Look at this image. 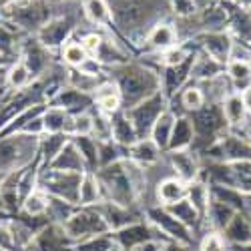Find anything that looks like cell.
<instances>
[{
	"label": "cell",
	"instance_id": "6da1fadb",
	"mask_svg": "<svg viewBox=\"0 0 251 251\" xmlns=\"http://www.w3.org/2000/svg\"><path fill=\"white\" fill-rule=\"evenodd\" d=\"M115 85L121 95V109L129 111L141 100L161 91V76L143 65H121L113 69Z\"/></svg>",
	"mask_w": 251,
	"mask_h": 251
},
{
	"label": "cell",
	"instance_id": "7a4b0ae2",
	"mask_svg": "<svg viewBox=\"0 0 251 251\" xmlns=\"http://www.w3.org/2000/svg\"><path fill=\"white\" fill-rule=\"evenodd\" d=\"M85 173H71V171H54L43 169L38 175V187L47 195L62 199L71 205H78V189Z\"/></svg>",
	"mask_w": 251,
	"mask_h": 251
},
{
	"label": "cell",
	"instance_id": "3957f363",
	"mask_svg": "<svg viewBox=\"0 0 251 251\" xmlns=\"http://www.w3.org/2000/svg\"><path fill=\"white\" fill-rule=\"evenodd\" d=\"M50 8L52 4L49 0H32L26 6H6L4 10H0V14L20 28L28 32H38L54 16Z\"/></svg>",
	"mask_w": 251,
	"mask_h": 251
},
{
	"label": "cell",
	"instance_id": "277c9868",
	"mask_svg": "<svg viewBox=\"0 0 251 251\" xmlns=\"http://www.w3.org/2000/svg\"><path fill=\"white\" fill-rule=\"evenodd\" d=\"M62 229H65V235L75 241H82L95 235H104L111 231L107 221L102 219V215L95 207H82L80 211H75L62 223Z\"/></svg>",
	"mask_w": 251,
	"mask_h": 251
},
{
	"label": "cell",
	"instance_id": "5b68a950",
	"mask_svg": "<svg viewBox=\"0 0 251 251\" xmlns=\"http://www.w3.org/2000/svg\"><path fill=\"white\" fill-rule=\"evenodd\" d=\"M40 137L28 135H12L4 141H0V171H16L25 163H28L38 147Z\"/></svg>",
	"mask_w": 251,
	"mask_h": 251
},
{
	"label": "cell",
	"instance_id": "8992f818",
	"mask_svg": "<svg viewBox=\"0 0 251 251\" xmlns=\"http://www.w3.org/2000/svg\"><path fill=\"white\" fill-rule=\"evenodd\" d=\"M167 102H169V100L165 99V95L161 91H157L155 95H151L145 100H141L139 104H135L133 109L125 111V113H127V117H129V121L133 123V127H135L139 139H147L149 137L155 121L161 117V113L167 111Z\"/></svg>",
	"mask_w": 251,
	"mask_h": 251
},
{
	"label": "cell",
	"instance_id": "52a82bcc",
	"mask_svg": "<svg viewBox=\"0 0 251 251\" xmlns=\"http://www.w3.org/2000/svg\"><path fill=\"white\" fill-rule=\"evenodd\" d=\"M75 28H76V18L73 14H56L36 32V40L49 50L62 49L69 43Z\"/></svg>",
	"mask_w": 251,
	"mask_h": 251
},
{
	"label": "cell",
	"instance_id": "ba28073f",
	"mask_svg": "<svg viewBox=\"0 0 251 251\" xmlns=\"http://www.w3.org/2000/svg\"><path fill=\"white\" fill-rule=\"evenodd\" d=\"M147 217L151 219V223L159 229L163 235H169L177 243L189 245L193 241L189 227H185L181 221H177L165 207H151V209H147Z\"/></svg>",
	"mask_w": 251,
	"mask_h": 251
},
{
	"label": "cell",
	"instance_id": "9c48e42d",
	"mask_svg": "<svg viewBox=\"0 0 251 251\" xmlns=\"http://www.w3.org/2000/svg\"><path fill=\"white\" fill-rule=\"evenodd\" d=\"M161 231L155 225H145V223H133L119 229L115 233V243L123 249V251H133L139 245H145L149 241H157V235Z\"/></svg>",
	"mask_w": 251,
	"mask_h": 251
},
{
	"label": "cell",
	"instance_id": "30bf717a",
	"mask_svg": "<svg viewBox=\"0 0 251 251\" xmlns=\"http://www.w3.org/2000/svg\"><path fill=\"white\" fill-rule=\"evenodd\" d=\"M20 60L26 65L32 78L47 75V71L50 69V50L45 49L34 36V38H28L26 43H23V47H20Z\"/></svg>",
	"mask_w": 251,
	"mask_h": 251
},
{
	"label": "cell",
	"instance_id": "8fae6325",
	"mask_svg": "<svg viewBox=\"0 0 251 251\" xmlns=\"http://www.w3.org/2000/svg\"><path fill=\"white\" fill-rule=\"evenodd\" d=\"M197 40L201 45V50L211 58H215L217 62H221V65H227L229 58H231V50L235 43L225 30L223 32H201L197 34Z\"/></svg>",
	"mask_w": 251,
	"mask_h": 251
},
{
	"label": "cell",
	"instance_id": "7c38bea8",
	"mask_svg": "<svg viewBox=\"0 0 251 251\" xmlns=\"http://www.w3.org/2000/svg\"><path fill=\"white\" fill-rule=\"evenodd\" d=\"M50 102H52V107L65 109L69 115H80V113H89V109L95 104V99H93V95L76 91L69 85V87H62L50 99Z\"/></svg>",
	"mask_w": 251,
	"mask_h": 251
},
{
	"label": "cell",
	"instance_id": "4fadbf2b",
	"mask_svg": "<svg viewBox=\"0 0 251 251\" xmlns=\"http://www.w3.org/2000/svg\"><path fill=\"white\" fill-rule=\"evenodd\" d=\"M95 209L102 215V219L107 221L109 229H119L127 227V225H133V223H139V213L131 211L129 207H123V205H117L113 201H100L99 205H95Z\"/></svg>",
	"mask_w": 251,
	"mask_h": 251
},
{
	"label": "cell",
	"instance_id": "5bb4252c",
	"mask_svg": "<svg viewBox=\"0 0 251 251\" xmlns=\"http://www.w3.org/2000/svg\"><path fill=\"white\" fill-rule=\"evenodd\" d=\"M145 43L147 47L155 52H167L169 49L177 47L179 45V34H177V28L171 25V23H155L149 30H147V36H145Z\"/></svg>",
	"mask_w": 251,
	"mask_h": 251
},
{
	"label": "cell",
	"instance_id": "9a60e30c",
	"mask_svg": "<svg viewBox=\"0 0 251 251\" xmlns=\"http://www.w3.org/2000/svg\"><path fill=\"white\" fill-rule=\"evenodd\" d=\"M169 163L177 179H181L183 183H193L195 179H199V161L191 149L169 151Z\"/></svg>",
	"mask_w": 251,
	"mask_h": 251
},
{
	"label": "cell",
	"instance_id": "2e32d148",
	"mask_svg": "<svg viewBox=\"0 0 251 251\" xmlns=\"http://www.w3.org/2000/svg\"><path fill=\"white\" fill-rule=\"evenodd\" d=\"M47 169L54 171H71V173H87L85 161H82L78 149L75 147V143L69 139V143L58 151V155L49 163Z\"/></svg>",
	"mask_w": 251,
	"mask_h": 251
},
{
	"label": "cell",
	"instance_id": "e0dca14e",
	"mask_svg": "<svg viewBox=\"0 0 251 251\" xmlns=\"http://www.w3.org/2000/svg\"><path fill=\"white\" fill-rule=\"evenodd\" d=\"M129 159L133 163H137L139 167H143V169H147V167H153V165L159 163L161 149L149 137L147 139H139L137 143H133L129 147Z\"/></svg>",
	"mask_w": 251,
	"mask_h": 251
},
{
	"label": "cell",
	"instance_id": "ac0fdd59",
	"mask_svg": "<svg viewBox=\"0 0 251 251\" xmlns=\"http://www.w3.org/2000/svg\"><path fill=\"white\" fill-rule=\"evenodd\" d=\"M111 131H113V141L117 145H121V147L129 149L133 143L139 141L133 123L129 121V117L125 111H119V113L111 115Z\"/></svg>",
	"mask_w": 251,
	"mask_h": 251
},
{
	"label": "cell",
	"instance_id": "d6986e66",
	"mask_svg": "<svg viewBox=\"0 0 251 251\" xmlns=\"http://www.w3.org/2000/svg\"><path fill=\"white\" fill-rule=\"evenodd\" d=\"M193 123L189 117H177L175 125H173V131H171V139L167 149L169 151H183V149H189L193 145Z\"/></svg>",
	"mask_w": 251,
	"mask_h": 251
},
{
	"label": "cell",
	"instance_id": "ffe728a7",
	"mask_svg": "<svg viewBox=\"0 0 251 251\" xmlns=\"http://www.w3.org/2000/svg\"><path fill=\"white\" fill-rule=\"evenodd\" d=\"M221 75H225V65H221V62H217L215 58L205 54L203 50L199 54H195L193 67H191V78H195V80H213Z\"/></svg>",
	"mask_w": 251,
	"mask_h": 251
},
{
	"label": "cell",
	"instance_id": "44dd1931",
	"mask_svg": "<svg viewBox=\"0 0 251 251\" xmlns=\"http://www.w3.org/2000/svg\"><path fill=\"white\" fill-rule=\"evenodd\" d=\"M185 195H187V183H183L177 177H167L157 185V201L161 203V207L173 205L185 199Z\"/></svg>",
	"mask_w": 251,
	"mask_h": 251
},
{
	"label": "cell",
	"instance_id": "7402d4cb",
	"mask_svg": "<svg viewBox=\"0 0 251 251\" xmlns=\"http://www.w3.org/2000/svg\"><path fill=\"white\" fill-rule=\"evenodd\" d=\"M95 58L100 62L102 67H121V65H127V54H125L119 47L117 40L104 36L102 43L99 47V50L95 52Z\"/></svg>",
	"mask_w": 251,
	"mask_h": 251
},
{
	"label": "cell",
	"instance_id": "603a6c76",
	"mask_svg": "<svg viewBox=\"0 0 251 251\" xmlns=\"http://www.w3.org/2000/svg\"><path fill=\"white\" fill-rule=\"evenodd\" d=\"M223 231H225V239L231 241L233 245L249 243L251 241V221H249V217L245 213L237 211Z\"/></svg>",
	"mask_w": 251,
	"mask_h": 251
},
{
	"label": "cell",
	"instance_id": "cb8c5ba5",
	"mask_svg": "<svg viewBox=\"0 0 251 251\" xmlns=\"http://www.w3.org/2000/svg\"><path fill=\"white\" fill-rule=\"evenodd\" d=\"M173 125H175V115H173V111L167 109V111L161 113V117L155 121L153 129H151V133H149V139L157 145L161 151H165V149H167V145H169Z\"/></svg>",
	"mask_w": 251,
	"mask_h": 251
},
{
	"label": "cell",
	"instance_id": "d4e9b609",
	"mask_svg": "<svg viewBox=\"0 0 251 251\" xmlns=\"http://www.w3.org/2000/svg\"><path fill=\"white\" fill-rule=\"evenodd\" d=\"M102 201V191H100V183L95 173H85L80 181V189H78V205L80 207H95Z\"/></svg>",
	"mask_w": 251,
	"mask_h": 251
},
{
	"label": "cell",
	"instance_id": "484cf974",
	"mask_svg": "<svg viewBox=\"0 0 251 251\" xmlns=\"http://www.w3.org/2000/svg\"><path fill=\"white\" fill-rule=\"evenodd\" d=\"M221 111H223V117L229 127H239V125L245 123L247 109L241 100V95H237V93H231L229 97H225V100L221 102Z\"/></svg>",
	"mask_w": 251,
	"mask_h": 251
},
{
	"label": "cell",
	"instance_id": "4316f807",
	"mask_svg": "<svg viewBox=\"0 0 251 251\" xmlns=\"http://www.w3.org/2000/svg\"><path fill=\"white\" fill-rule=\"evenodd\" d=\"M71 121H73V115H69L65 109H60V107H50L43 113L45 133H65V135H69Z\"/></svg>",
	"mask_w": 251,
	"mask_h": 251
},
{
	"label": "cell",
	"instance_id": "83f0119b",
	"mask_svg": "<svg viewBox=\"0 0 251 251\" xmlns=\"http://www.w3.org/2000/svg\"><path fill=\"white\" fill-rule=\"evenodd\" d=\"M80 4H82V12H85L89 23L97 26H107L113 23L107 0H80Z\"/></svg>",
	"mask_w": 251,
	"mask_h": 251
},
{
	"label": "cell",
	"instance_id": "f1b7e54d",
	"mask_svg": "<svg viewBox=\"0 0 251 251\" xmlns=\"http://www.w3.org/2000/svg\"><path fill=\"white\" fill-rule=\"evenodd\" d=\"M225 71H227V78L233 82L235 89L245 91L247 87H251V62L249 60L231 58L225 65Z\"/></svg>",
	"mask_w": 251,
	"mask_h": 251
},
{
	"label": "cell",
	"instance_id": "f546056e",
	"mask_svg": "<svg viewBox=\"0 0 251 251\" xmlns=\"http://www.w3.org/2000/svg\"><path fill=\"white\" fill-rule=\"evenodd\" d=\"M75 147L78 149L82 161H85L87 173H97L99 171V151H97V139L93 137H71Z\"/></svg>",
	"mask_w": 251,
	"mask_h": 251
},
{
	"label": "cell",
	"instance_id": "4dcf8cb0",
	"mask_svg": "<svg viewBox=\"0 0 251 251\" xmlns=\"http://www.w3.org/2000/svg\"><path fill=\"white\" fill-rule=\"evenodd\" d=\"M237 211L233 207H229V205H225V203H221V201H217V199H209V205H207V211H205V215L209 217L207 221L211 223L215 229H225L227 225H229V221L233 219V215H235Z\"/></svg>",
	"mask_w": 251,
	"mask_h": 251
},
{
	"label": "cell",
	"instance_id": "1f68e13d",
	"mask_svg": "<svg viewBox=\"0 0 251 251\" xmlns=\"http://www.w3.org/2000/svg\"><path fill=\"white\" fill-rule=\"evenodd\" d=\"M97 151H99V169L127 159L125 153H129L127 147H121L115 141H97Z\"/></svg>",
	"mask_w": 251,
	"mask_h": 251
},
{
	"label": "cell",
	"instance_id": "d6a6232c",
	"mask_svg": "<svg viewBox=\"0 0 251 251\" xmlns=\"http://www.w3.org/2000/svg\"><path fill=\"white\" fill-rule=\"evenodd\" d=\"M167 211H169L177 221H181L185 227H197L199 225V213H197V209L189 203V199H181V201H177V203H173V205H167L165 207Z\"/></svg>",
	"mask_w": 251,
	"mask_h": 251
},
{
	"label": "cell",
	"instance_id": "836d02e7",
	"mask_svg": "<svg viewBox=\"0 0 251 251\" xmlns=\"http://www.w3.org/2000/svg\"><path fill=\"white\" fill-rule=\"evenodd\" d=\"M69 139L71 137L65 135V133H47L45 139H40L38 147H40V155H43L45 165H49L58 155V151L69 143Z\"/></svg>",
	"mask_w": 251,
	"mask_h": 251
},
{
	"label": "cell",
	"instance_id": "e575fe53",
	"mask_svg": "<svg viewBox=\"0 0 251 251\" xmlns=\"http://www.w3.org/2000/svg\"><path fill=\"white\" fill-rule=\"evenodd\" d=\"M185 197L189 199V203L197 209V213H199V215H205L211 195H209V187H207L203 181L195 179L193 183L187 185V195H185Z\"/></svg>",
	"mask_w": 251,
	"mask_h": 251
},
{
	"label": "cell",
	"instance_id": "d590c367",
	"mask_svg": "<svg viewBox=\"0 0 251 251\" xmlns=\"http://www.w3.org/2000/svg\"><path fill=\"white\" fill-rule=\"evenodd\" d=\"M233 177V189L241 193H251V161H233L229 163Z\"/></svg>",
	"mask_w": 251,
	"mask_h": 251
},
{
	"label": "cell",
	"instance_id": "8d00e7d4",
	"mask_svg": "<svg viewBox=\"0 0 251 251\" xmlns=\"http://www.w3.org/2000/svg\"><path fill=\"white\" fill-rule=\"evenodd\" d=\"M25 213L30 215V217H40L47 213L49 209V195L40 189V187H36V189H32L26 197H25Z\"/></svg>",
	"mask_w": 251,
	"mask_h": 251
},
{
	"label": "cell",
	"instance_id": "74e56055",
	"mask_svg": "<svg viewBox=\"0 0 251 251\" xmlns=\"http://www.w3.org/2000/svg\"><path fill=\"white\" fill-rule=\"evenodd\" d=\"M32 75L30 71L26 69V65L23 60H16L14 65L8 69V75H6V80H8V85L14 89V91H23L28 87V82H30Z\"/></svg>",
	"mask_w": 251,
	"mask_h": 251
},
{
	"label": "cell",
	"instance_id": "f35d334b",
	"mask_svg": "<svg viewBox=\"0 0 251 251\" xmlns=\"http://www.w3.org/2000/svg\"><path fill=\"white\" fill-rule=\"evenodd\" d=\"M181 104H183V109L189 111V113L199 111L201 107H205V95H203V91L197 85L185 87L181 91Z\"/></svg>",
	"mask_w": 251,
	"mask_h": 251
},
{
	"label": "cell",
	"instance_id": "ab89813d",
	"mask_svg": "<svg viewBox=\"0 0 251 251\" xmlns=\"http://www.w3.org/2000/svg\"><path fill=\"white\" fill-rule=\"evenodd\" d=\"M87 58H89V54H87L85 49H82L80 43H73V40H69V43L62 47V60L73 69H78Z\"/></svg>",
	"mask_w": 251,
	"mask_h": 251
},
{
	"label": "cell",
	"instance_id": "60d3db41",
	"mask_svg": "<svg viewBox=\"0 0 251 251\" xmlns=\"http://www.w3.org/2000/svg\"><path fill=\"white\" fill-rule=\"evenodd\" d=\"M91 137L97 141H113V131H111V117L104 113L93 115V131Z\"/></svg>",
	"mask_w": 251,
	"mask_h": 251
},
{
	"label": "cell",
	"instance_id": "b9f144b4",
	"mask_svg": "<svg viewBox=\"0 0 251 251\" xmlns=\"http://www.w3.org/2000/svg\"><path fill=\"white\" fill-rule=\"evenodd\" d=\"M113 245H115L113 237L104 233V235H95V237L78 241L75 251H111Z\"/></svg>",
	"mask_w": 251,
	"mask_h": 251
},
{
	"label": "cell",
	"instance_id": "7bdbcfd3",
	"mask_svg": "<svg viewBox=\"0 0 251 251\" xmlns=\"http://www.w3.org/2000/svg\"><path fill=\"white\" fill-rule=\"evenodd\" d=\"M167 2L177 18H193L199 12L197 0H167Z\"/></svg>",
	"mask_w": 251,
	"mask_h": 251
},
{
	"label": "cell",
	"instance_id": "ee69618b",
	"mask_svg": "<svg viewBox=\"0 0 251 251\" xmlns=\"http://www.w3.org/2000/svg\"><path fill=\"white\" fill-rule=\"evenodd\" d=\"M193 52L191 50H187V49H183V47H173V49H169L167 52H163V56H161V62H163V67H179V65H183V62L189 58Z\"/></svg>",
	"mask_w": 251,
	"mask_h": 251
},
{
	"label": "cell",
	"instance_id": "f6af8a7d",
	"mask_svg": "<svg viewBox=\"0 0 251 251\" xmlns=\"http://www.w3.org/2000/svg\"><path fill=\"white\" fill-rule=\"evenodd\" d=\"M199 251H225V239L219 233H207L201 239Z\"/></svg>",
	"mask_w": 251,
	"mask_h": 251
},
{
	"label": "cell",
	"instance_id": "bcb514c9",
	"mask_svg": "<svg viewBox=\"0 0 251 251\" xmlns=\"http://www.w3.org/2000/svg\"><path fill=\"white\" fill-rule=\"evenodd\" d=\"M102 34L100 32H87L85 36H82V40H80V45H82V49L87 50V54L89 56H95V52L99 50V47H100V43H102Z\"/></svg>",
	"mask_w": 251,
	"mask_h": 251
},
{
	"label": "cell",
	"instance_id": "7dc6e473",
	"mask_svg": "<svg viewBox=\"0 0 251 251\" xmlns=\"http://www.w3.org/2000/svg\"><path fill=\"white\" fill-rule=\"evenodd\" d=\"M14 47H16V43H14V34H12L8 28L0 26V56H8V54H12V52H14Z\"/></svg>",
	"mask_w": 251,
	"mask_h": 251
},
{
	"label": "cell",
	"instance_id": "c3c4849f",
	"mask_svg": "<svg viewBox=\"0 0 251 251\" xmlns=\"http://www.w3.org/2000/svg\"><path fill=\"white\" fill-rule=\"evenodd\" d=\"M14 235H12V231L8 227H4V225H0V249L2 251H10V249H14Z\"/></svg>",
	"mask_w": 251,
	"mask_h": 251
},
{
	"label": "cell",
	"instance_id": "681fc988",
	"mask_svg": "<svg viewBox=\"0 0 251 251\" xmlns=\"http://www.w3.org/2000/svg\"><path fill=\"white\" fill-rule=\"evenodd\" d=\"M241 100H243V104H245L247 113H251V87H247L245 91H241Z\"/></svg>",
	"mask_w": 251,
	"mask_h": 251
},
{
	"label": "cell",
	"instance_id": "f907efd6",
	"mask_svg": "<svg viewBox=\"0 0 251 251\" xmlns=\"http://www.w3.org/2000/svg\"><path fill=\"white\" fill-rule=\"evenodd\" d=\"M161 251H187V247L185 245H181V243H169V245H165Z\"/></svg>",
	"mask_w": 251,
	"mask_h": 251
},
{
	"label": "cell",
	"instance_id": "816d5d0a",
	"mask_svg": "<svg viewBox=\"0 0 251 251\" xmlns=\"http://www.w3.org/2000/svg\"><path fill=\"white\" fill-rule=\"evenodd\" d=\"M235 4H239L241 8H245V10H251V0H233Z\"/></svg>",
	"mask_w": 251,
	"mask_h": 251
},
{
	"label": "cell",
	"instance_id": "f5cc1de1",
	"mask_svg": "<svg viewBox=\"0 0 251 251\" xmlns=\"http://www.w3.org/2000/svg\"><path fill=\"white\" fill-rule=\"evenodd\" d=\"M233 251H251V241L249 243H241V245H233Z\"/></svg>",
	"mask_w": 251,
	"mask_h": 251
},
{
	"label": "cell",
	"instance_id": "db71d44e",
	"mask_svg": "<svg viewBox=\"0 0 251 251\" xmlns=\"http://www.w3.org/2000/svg\"><path fill=\"white\" fill-rule=\"evenodd\" d=\"M12 2H14V0H0V10L6 8V6H10Z\"/></svg>",
	"mask_w": 251,
	"mask_h": 251
},
{
	"label": "cell",
	"instance_id": "11a10c76",
	"mask_svg": "<svg viewBox=\"0 0 251 251\" xmlns=\"http://www.w3.org/2000/svg\"><path fill=\"white\" fill-rule=\"evenodd\" d=\"M50 4H65V2H73V0H49Z\"/></svg>",
	"mask_w": 251,
	"mask_h": 251
},
{
	"label": "cell",
	"instance_id": "9f6ffc18",
	"mask_svg": "<svg viewBox=\"0 0 251 251\" xmlns=\"http://www.w3.org/2000/svg\"><path fill=\"white\" fill-rule=\"evenodd\" d=\"M4 207V201H2V197H0V209H2Z\"/></svg>",
	"mask_w": 251,
	"mask_h": 251
},
{
	"label": "cell",
	"instance_id": "6f0895ef",
	"mask_svg": "<svg viewBox=\"0 0 251 251\" xmlns=\"http://www.w3.org/2000/svg\"><path fill=\"white\" fill-rule=\"evenodd\" d=\"M2 60H4V56H0V65H2Z\"/></svg>",
	"mask_w": 251,
	"mask_h": 251
}]
</instances>
